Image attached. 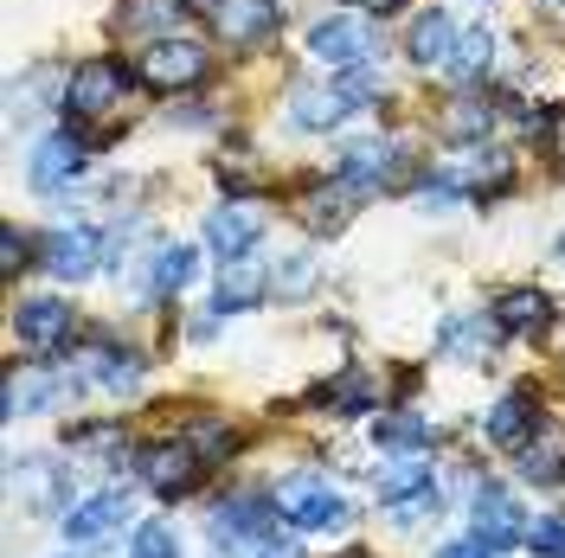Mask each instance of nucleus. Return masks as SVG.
<instances>
[{
    "instance_id": "20e7f679",
    "label": "nucleus",
    "mask_w": 565,
    "mask_h": 558,
    "mask_svg": "<svg viewBox=\"0 0 565 558\" xmlns=\"http://www.w3.org/2000/svg\"><path fill=\"white\" fill-rule=\"evenodd\" d=\"M122 90H129V71L116 65V58H84L65 77V109L90 122V116H109V109L122 104Z\"/></svg>"
},
{
    "instance_id": "f8f14e48",
    "label": "nucleus",
    "mask_w": 565,
    "mask_h": 558,
    "mask_svg": "<svg viewBox=\"0 0 565 558\" xmlns=\"http://www.w3.org/2000/svg\"><path fill=\"white\" fill-rule=\"evenodd\" d=\"M97 257H104V238H97L90 225H65V232H52V238L39 245V264H45L52 277H65V282L90 277Z\"/></svg>"
},
{
    "instance_id": "cd10ccee",
    "label": "nucleus",
    "mask_w": 565,
    "mask_h": 558,
    "mask_svg": "<svg viewBox=\"0 0 565 558\" xmlns=\"http://www.w3.org/2000/svg\"><path fill=\"white\" fill-rule=\"evenodd\" d=\"M193 264H200V257H193L186 245L161 250V257H154V270H148V296H174L180 282L193 277Z\"/></svg>"
},
{
    "instance_id": "423d86ee",
    "label": "nucleus",
    "mask_w": 565,
    "mask_h": 558,
    "mask_svg": "<svg viewBox=\"0 0 565 558\" xmlns=\"http://www.w3.org/2000/svg\"><path fill=\"white\" fill-rule=\"evenodd\" d=\"M141 482L161 494V501H180V494L200 489V469H206V455L193 450V443H154V450H141Z\"/></svg>"
},
{
    "instance_id": "9b49d317",
    "label": "nucleus",
    "mask_w": 565,
    "mask_h": 558,
    "mask_svg": "<svg viewBox=\"0 0 565 558\" xmlns=\"http://www.w3.org/2000/svg\"><path fill=\"white\" fill-rule=\"evenodd\" d=\"M264 238V212L250 206V200H232V206H218L206 218V250L212 257H250V245Z\"/></svg>"
},
{
    "instance_id": "a211bd4d",
    "label": "nucleus",
    "mask_w": 565,
    "mask_h": 558,
    "mask_svg": "<svg viewBox=\"0 0 565 558\" xmlns=\"http://www.w3.org/2000/svg\"><path fill=\"white\" fill-rule=\"evenodd\" d=\"M52 398H58V385H52L45 366H13V373H7V398H0V411H7V418H33V411H45Z\"/></svg>"
},
{
    "instance_id": "5701e85b",
    "label": "nucleus",
    "mask_w": 565,
    "mask_h": 558,
    "mask_svg": "<svg viewBox=\"0 0 565 558\" xmlns=\"http://www.w3.org/2000/svg\"><path fill=\"white\" fill-rule=\"evenodd\" d=\"M116 521H122V501H116V494H90V501H77L65 514V533L77 546H90V539H104Z\"/></svg>"
},
{
    "instance_id": "2eb2a0df",
    "label": "nucleus",
    "mask_w": 565,
    "mask_h": 558,
    "mask_svg": "<svg viewBox=\"0 0 565 558\" xmlns=\"http://www.w3.org/2000/svg\"><path fill=\"white\" fill-rule=\"evenodd\" d=\"M533 405H540V398H533L527 385H521V391H508V398L494 405V411H489V423H482L494 450H527L533 423H540V411H533Z\"/></svg>"
},
{
    "instance_id": "1a4fd4ad",
    "label": "nucleus",
    "mask_w": 565,
    "mask_h": 558,
    "mask_svg": "<svg viewBox=\"0 0 565 558\" xmlns=\"http://www.w3.org/2000/svg\"><path fill=\"white\" fill-rule=\"evenodd\" d=\"M84 379L109 391V398H136L141 385H148V360L136 347H116V341H97L90 360H84Z\"/></svg>"
},
{
    "instance_id": "ddd939ff",
    "label": "nucleus",
    "mask_w": 565,
    "mask_h": 558,
    "mask_svg": "<svg viewBox=\"0 0 565 558\" xmlns=\"http://www.w3.org/2000/svg\"><path fill=\"white\" fill-rule=\"evenodd\" d=\"M84 161H90L84 136L58 129V136H45V141L33 148V186H39V193H52V186H65V180L84 174Z\"/></svg>"
},
{
    "instance_id": "bb28decb",
    "label": "nucleus",
    "mask_w": 565,
    "mask_h": 558,
    "mask_svg": "<svg viewBox=\"0 0 565 558\" xmlns=\"http://www.w3.org/2000/svg\"><path fill=\"white\" fill-rule=\"evenodd\" d=\"M444 129L462 136V141H482L494 129V104H489V97H457V104L444 109Z\"/></svg>"
},
{
    "instance_id": "f3484780",
    "label": "nucleus",
    "mask_w": 565,
    "mask_h": 558,
    "mask_svg": "<svg viewBox=\"0 0 565 558\" xmlns=\"http://www.w3.org/2000/svg\"><path fill=\"white\" fill-rule=\"evenodd\" d=\"M553 314H559V302L540 296V289H501V296H494V328H501V334H540Z\"/></svg>"
},
{
    "instance_id": "4c0bfd02",
    "label": "nucleus",
    "mask_w": 565,
    "mask_h": 558,
    "mask_svg": "<svg viewBox=\"0 0 565 558\" xmlns=\"http://www.w3.org/2000/svg\"><path fill=\"white\" fill-rule=\"evenodd\" d=\"M20 270H26V238L7 232V277H20Z\"/></svg>"
},
{
    "instance_id": "dca6fc26",
    "label": "nucleus",
    "mask_w": 565,
    "mask_h": 558,
    "mask_svg": "<svg viewBox=\"0 0 565 558\" xmlns=\"http://www.w3.org/2000/svg\"><path fill=\"white\" fill-rule=\"evenodd\" d=\"M360 193H366V186H353V180H341V174H334V186H316V193L302 200V218H309V232L334 238V232L348 225L353 212H360Z\"/></svg>"
},
{
    "instance_id": "39448f33",
    "label": "nucleus",
    "mask_w": 565,
    "mask_h": 558,
    "mask_svg": "<svg viewBox=\"0 0 565 558\" xmlns=\"http://www.w3.org/2000/svg\"><path fill=\"white\" fill-rule=\"evenodd\" d=\"M13 328H20V341L33 353H58V347H71V334H77V309H71L65 296H26V302L13 309Z\"/></svg>"
},
{
    "instance_id": "e433bc0d",
    "label": "nucleus",
    "mask_w": 565,
    "mask_h": 558,
    "mask_svg": "<svg viewBox=\"0 0 565 558\" xmlns=\"http://www.w3.org/2000/svg\"><path fill=\"white\" fill-rule=\"evenodd\" d=\"M437 558H501V552H489V546H482V539L469 533V539H457V546H444Z\"/></svg>"
},
{
    "instance_id": "393cba45",
    "label": "nucleus",
    "mask_w": 565,
    "mask_h": 558,
    "mask_svg": "<svg viewBox=\"0 0 565 558\" xmlns=\"http://www.w3.org/2000/svg\"><path fill=\"white\" fill-rule=\"evenodd\" d=\"M116 26H122V33L168 39V33L180 26V7H174V0H122V13H116Z\"/></svg>"
},
{
    "instance_id": "4468645a",
    "label": "nucleus",
    "mask_w": 565,
    "mask_h": 558,
    "mask_svg": "<svg viewBox=\"0 0 565 558\" xmlns=\"http://www.w3.org/2000/svg\"><path fill=\"white\" fill-rule=\"evenodd\" d=\"M264 296H270V282H264V264H257V257H232V264L218 270L212 309H218V314H245V309H257Z\"/></svg>"
},
{
    "instance_id": "a878e982",
    "label": "nucleus",
    "mask_w": 565,
    "mask_h": 558,
    "mask_svg": "<svg viewBox=\"0 0 565 558\" xmlns=\"http://www.w3.org/2000/svg\"><path fill=\"white\" fill-rule=\"evenodd\" d=\"M218 533H245V539H264V533H270V507H264L257 494H232V501L218 507Z\"/></svg>"
},
{
    "instance_id": "c85d7f7f",
    "label": "nucleus",
    "mask_w": 565,
    "mask_h": 558,
    "mask_svg": "<svg viewBox=\"0 0 565 558\" xmlns=\"http://www.w3.org/2000/svg\"><path fill=\"white\" fill-rule=\"evenodd\" d=\"M412 489H430V469H424V455L412 450V455H392L386 469H380V494H412Z\"/></svg>"
},
{
    "instance_id": "6e6552de",
    "label": "nucleus",
    "mask_w": 565,
    "mask_h": 558,
    "mask_svg": "<svg viewBox=\"0 0 565 558\" xmlns=\"http://www.w3.org/2000/svg\"><path fill=\"white\" fill-rule=\"evenodd\" d=\"M309 52H316L321 65H334V71H353V65H373V33L353 20V13H334V20H316L309 26Z\"/></svg>"
},
{
    "instance_id": "58836bf2",
    "label": "nucleus",
    "mask_w": 565,
    "mask_h": 558,
    "mask_svg": "<svg viewBox=\"0 0 565 558\" xmlns=\"http://www.w3.org/2000/svg\"><path fill=\"white\" fill-rule=\"evenodd\" d=\"M353 7H360V13H398L405 0H353Z\"/></svg>"
},
{
    "instance_id": "412c9836",
    "label": "nucleus",
    "mask_w": 565,
    "mask_h": 558,
    "mask_svg": "<svg viewBox=\"0 0 565 558\" xmlns=\"http://www.w3.org/2000/svg\"><path fill=\"white\" fill-rule=\"evenodd\" d=\"M450 45H457V20L444 13V7H430L412 20V39H405V52L418 58V65H444L450 58Z\"/></svg>"
},
{
    "instance_id": "f257e3e1",
    "label": "nucleus",
    "mask_w": 565,
    "mask_h": 558,
    "mask_svg": "<svg viewBox=\"0 0 565 558\" xmlns=\"http://www.w3.org/2000/svg\"><path fill=\"white\" fill-rule=\"evenodd\" d=\"M206 45L200 39H180V33H168V39H148L136 52V77L148 84V90H161V97H174V90H193L200 77H206Z\"/></svg>"
},
{
    "instance_id": "f704fd0d",
    "label": "nucleus",
    "mask_w": 565,
    "mask_h": 558,
    "mask_svg": "<svg viewBox=\"0 0 565 558\" xmlns=\"http://www.w3.org/2000/svg\"><path fill=\"white\" fill-rule=\"evenodd\" d=\"M527 546L540 558H565V521H540V526H527Z\"/></svg>"
},
{
    "instance_id": "b1692460",
    "label": "nucleus",
    "mask_w": 565,
    "mask_h": 558,
    "mask_svg": "<svg viewBox=\"0 0 565 558\" xmlns=\"http://www.w3.org/2000/svg\"><path fill=\"white\" fill-rule=\"evenodd\" d=\"M309 398H316L321 411H334V418H353V411H366V405H373V385H366V373H334V379L328 385H316V391H309Z\"/></svg>"
},
{
    "instance_id": "0eeeda50",
    "label": "nucleus",
    "mask_w": 565,
    "mask_h": 558,
    "mask_svg": "<svg viewBox=\"0 0 565 558\" xmlns=\"http://www.w3.org/2000/svg\"><path fill=\"white\" fill-rule=\"evenodd\" d=\"M469 533H476L489 552H508V546H521V539H527V507H521L508 489H494V482H489V489L476 494Z\"/></svg>"
},
{
    "instance_id": "f03ea898",
    "label": "nucleus",
    "mask_w": 565,
    "mask_h": 558,
    "mask_svg": "<svg viewBox=\"0 0 565 558\" xmlns=\"http://www.w3.org/2000/svg\"><path fill=\"white\" fill-rule=\"evenodd\" d=\"M277 514L296 533H334V526H348V501L328 489L321 475H289L277 489Z\"/></svg>"
},
{
    "instance_id": "2f4dec72",
    "label": "nucleus",
    "mask_w": 565,
    "mask_h": 558,
    "mask_svg": "<svg viewBox=\"0 0 565 558\" xmlns=\"http://www.w3.org/2000/svg\"><path fill=\"white\" fill-rule=\"evenodd\" d=\"M444 353H482V341H489V321H444Z\"/></svg>"
},
{
    "instance_id": "473e14b6",
    "label": "nucleus",
    "mask_w": 565,
    "mask_h": 558,
    "mask_svg": "<svg viewBox=\"0 0 565 558\" xmlns=\"http://www.w3.org/2000/svg\"><path fill=\"white\" fill-rule=\"evenodd\" d=\"M424 437H430V430H424V418H412V411H405V418H386V423H380V443H392V450H398V443H405V450H418Z\"/></svg>"
},
{
    "instance_id": "c9c22d12",
    "label": "nucleus",
    "mask_w": 565,
    "mask_h": 558,
    "mask_svg": "<svg viewBox=\"0 0 565 558\" xmlns=\"http://www.w3.org/2000/svg\"><path fill=\"white\" fill-rule=\"evenodd\" d=\"M309 282H316V264H309V257H289L282 277H277V296H302Z\"/></svg>"
},
{
    "instance_id": "ea45409f",
    "label": "nucleus",
    "mask_w": 565,
    "mask_h": 558,
    "mask_svg": "<svg viewBox=\"0 0 565 558\" xmlns=\"http://www.w3.org/2000/svg\"><path fill=\"white\" fill-rule=\"evenodd\" d=\"M257 558H296V552H282V546H257Z\"/></svg>"
},
{
    "instance_id": "7ed1b4c3",
    "label": "nucleus",
    "mask_w": 565,
    "mask_h": 558,
    "mask_svg": "<svg viewBox=\"0 0 565 558\" xmlns=\"http://www.w3.org/2000/svg\"><path fill=\"white\" fill-rule=\"evenodd\" d=\"M206 20H212V33L225 39V45L257 52V45H270V39H277L282 7H277V0H212Z\"/></svg>"
},
{
    "instance_id": "72a5a7b5",
    "label": "nucleus",
    "mask_w": 565,
    "mask_h": 558,
    "mask_svg": "<svg viewBox=\"0 0 565 558\" xmlns=\"http://www.w3.org/2000/svg\"><path fill=\"white\" fill-rule=\"evenodd\" d=\"M527 482H565V443L559 450H527Z\"/></svg>"
},
{
    "instance_id": "aec40b11",
    "label": "nucleus",
    "mask_w": 565,
    "mask_h": 558,
    "mask_svg": "<svg viewBox=\"0 0 565 558\" xmlns=\"http://www.w3.org/2000/svg\"><path fill=\"white\" fill-rule=\"evenodd\" d=\"M348 116H353V104L341 97V90H296V97H289V122H296V129H309V136L341 129Z\"/></svg>"
},
{
    "instance_id": "6ab92c4d",
    "label": "nucleus",
    "mask_w": 565,
    "mask_h": 558,
    "mask_svg": "<svg viewBox=\"0 0 565 558\" xmlns=\"http://www.w3.org/2000/svg\"><path fill=\"white\" fill-rule=\"evenodd\" d=\"M334 174L353 180V186H373V180L392 174V141L386 136H360L341 148V161H334Z\"/></svg>"
},
{
    "instance_id": "4be33fe9",
    "label": "nucleus",
    "mask_w": 565,
    "mask_h": 558,
    "mask_svg": "<svg viewBox=\"0 0 565 558\" xmlns=\"http://www.w3.org/2000/svg\"><path fill=\"white\" fill-rule=\"evenodd\" d=\"M489 65H494V33L489 26H462L457 45H450V58H444V71L457 84H476V77H489Z\"/></svg>"
},
{
    "instance_id": "9d476101",
    "label": "nucleus",
    "mask_w": 565,
    "mask_h": 558,
    "mask_svg": "<svg viewBox=\"0 0 565 558\" xmlns=\"http://www.w3.org/2000/svg\"><path fill=\"white\" fill-rule=\"evenodd\" d=\"M437 186H457V193H482V200H494V193L508 186V161L489 154V148H457V154L437 161Z\"/></svg>"
},
{
    "instance_id": "c756f323",
    "label": "nucleus",
    "mask_w": 565,
    "mask_h": 558,
    "mask_svg": "<svg viewBox=\"0 0 565 558\" xmlns=\"http://www.w3.org/2000/svg\"><path fill=\"white\" fill-rule=\"evenodd\" d=\"M437 514V489H412V494H392L386 501V521L392 526H424Z\"/></svg>"
},
{
    "instance_id": "a19ab883",
    "label": "nucleus",
    "mask_w": 565,
    "mask_h": 558,
    "mask_svg": "<svg viewBox=\"0 0 565 558\" xmlns=\"http://www.w3.org/2000/svg\"><path fill=\"white\" fill-rule=\"evenodd\" d=\"M559 257H565V238H559Z\"/></svg>"
},
{
    "instance_id": "7c9ffc66",
    "label": "nucleus",
    "mask_w": 565,
    "mask_h": 558,
    "mask_svg": "<svg viewBox=\"0 0 565 558\" xmlns=\"http://www.w3.org/2000/svg\"><path fill=\"white\" fill-rule=\"evenodd\" d=\"M129 558H180V546H174V533L161 521H148V526H136V546H129Z\"/></svg>"
}]
</instances>
